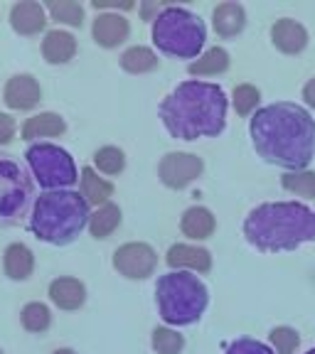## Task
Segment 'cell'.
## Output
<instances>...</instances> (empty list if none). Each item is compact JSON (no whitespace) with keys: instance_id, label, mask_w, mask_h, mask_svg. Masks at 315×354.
I'll list each match as a JSON object with an SVG mask.
<instances>
[{"instance_id":"obj_16","label":"cell","mask_w":315,"mask_h":354,"mask_svg":"<svg viewBox=\"0 0 315 354\" xmlns=\"http://www.w3.org/2000/svg\"><path fill=\"white\" fill-rule=\"evenodd\" d=\"M77 37H74L69 30L64 28H55V30H47L42 37V57L47 64H69V62L77 57Z\"/></svg>"},{"instance_id":"obj_39","label":"cell","mask_w":315,"mask_h":354,"mask_svg":"<svg viewBox=\"0 0 315 354\" xmlns=\"http://www.w3.org/2000/svg\"><path fill=\"white\" fill-rule=\"evenodd\" d=\"M305 354H315V347H313V349H308V352H305Z\"/></svg>"},{"instance_id":"obj_15","label":"cell","mask_w":315,"mask_h":354,"mask_svg":"<svg viewBox=\"0 0 315 354\" xmlns=\"http://www.w3.org/2000/svg\"><path fill=\"white\" fill-rule=\"evenodd\" d=\"M308 30L294 17H281L271 25V44L281 55H300L308 47Z\"/></svg>"},{"instance_id":"obj_21","label":"cell","mask_w":315,"mask_h":354,"mask_svg":"<svg viewBox=\"0 0 315 354\" xmlns=\"http://www.w3.org/2000/svg\"><path fill=\"white\" fill-rule=\"evenodd\" d=\"M3 271L10 281L22 283L35 273V254L28 243L15 241L8 243L3 251Z\"/></svg>"},{"instance_id":"obj_36","label":"cell","mask_w":315,"mask_h":354,"mask_svg":"<svg viewBox=\"0 0 315 354\" xmlns=\"http://www.w3.org/2000/svg\"><path fill=\"white\" fill-rule=\"evenodd\" d=\"M163 10H165V6H161V3H153V0H145V3H141V6H138L141 17H143V20H148V22L158 20V15H161Z\"/></svg>"},{"instance_id":"obj_29","label":"cell","mask_w":315,"mask_h":354,"mask_svg":"<svg viewBox=\"0 0 315 354\" xmlns=\"http://www.w3.org/2000/svg\"><path fill=\"white\" fill-rule=\"evenodd\" d=\"M281 187L286 192L315 202V170H291L283 172Z\"/></svg>"},{"instance_id":"obj_26","label":"cell","mask_w":315,"mask_h":354,"mask_svg":"<svg viewBox=\"0 0 315 354\" xmlns=\"http://www.w3.org/2000/svg\"><path fill=\"white\" fill-rule=\"evenodd\" d=\"M47 8V15L52 22H57L60 28H82L84 20H87V10H84L82 3L77 0H50L44 3Z\"/></svg>"},{"instance_id":"obj_37","label":"cell","mask_w":315,"mask_h":354,"mask_svg":"<svg viewBox=\"0 0 315 354\" xmlns=\"http://www.w3.org/2000/svg\"><path fill=\"white\" fill-rule=\"evenodd\" d=\"M303 101H305V106L315 109V77L305 82V86H303Z\"/></svg>"},{"instance_id":"obj_13","label":"cell","mask_w":315,"mask_h":354,"mask_svg":"<svg viewBox=\"0 0 315 354\" xmlns=\"http://www.w3.org/2000/svg\"><path fill=\"white\" fill-rule=\"evenodd\" d=\"M3 101L10 111H33L42 101V86L33 74H12L3 88Z\"/></svg>"},{"instance_id":"obj_33","label":"cell","mask_w":315,"mask_h":354,"mask_svg":"<svg viewBox=\"0 0 315 354\" xmlns=\"http://www.w3.org/2000/svg\"><path fill=\"white\" fill-rule=\"evenodd\" d=\"M227 354H276V352H273V347L259 342V339L239 337L227 347Z\"/></svg>"},{"instance_id":"obj_4","label":"cell","mask_w":315,"mask_h":354,"mask_svg":"<svg viewBox=\"0 0 315 354\" xmlns=\"http://www.w3.org/2000/svg\"><path fill=\"white\" fill-rule=\"evenodd\" d=\"M91 219V207L79 189L42 192L30 212V232L50 246H69Z\"/></svg>"},{"instance_id":"obj_23","label":"cell","mask_w":315,"mask_h":354,"mask_svg":"<svg viewBox=\"0 0 315 354\" xmlns=\"http://www.w3.org/2000/svg\"><path fill=\"white\" fill-rule=\"evenodd\" d=\"M118 64L126 74L141 77V74H150L161 66V59L155 55V50L145 47V44H133L128 50H123V55L118 57Z\"/></svg>"},{"instance_id":"obj_31","label":"cell","mask_w":315,"mask_h":354,"mask_svg":"<svg viewBox=\"0 0 315 354\" xmlns=\"http://www.w3.org/2000/svg\"><path fill=\"white\" fill-rule=\"evenodd\" d=\"M259 104H261V91L254 84H239V86H234L232 106L239 116H244V118L254 116L256 111H259Z\"/></svg>"},{"instance_id":"obj_3","label":"cell","mask_w":315,"mask_h":354,"mask_svg":"<svg viewBox=\"0 0 315 354\" xmlns=\"http://www.w3.org/2000/svg\"><path fill=\"white\" fill-rule=\"evenodd\" d=\"M244 236L256 251H294L315 239V209L300 202H266L244 219Z\"/></svg>"},{"instance_id":"obj_12","label":"cell","mask_w":315,"mask_h":354,"mask_svg":"<svg viewBox=\"0 0 315 354\" xmlns=\"http://www.w3.org/2000/svg\"><path fill=\"white\" fill-rule=\"evenodd\" d=\"M131 37V22L123 12H96L91 22V39L101 50H116Z\"/></svg>"},{"instance_id":"obj_38","label":"cell","mask_w":315,"mask_h":354,"mask_svg":"<svg viewBox=\"0 0 315 354\" xmlns=\"http://www.w3.org/2000/svg\"><path fill=\"white\" fill-rule=\"evenodd\" d=\"M52 354H77V352H74L72 347H60V349H55Z\"/></svg>"},{"instance_id":"obj_27","label":"cell","mask_w":315,"mask_h":354,"mask_svg":"<svg viewBox=\"0 0 315 354\" xmlns=\"http://www.w3.org/2000/svg\"><path fill=\"white\" fill-rule=\"evenodd\" d=\"M20 325L33 335H42L52 325V310L39 300H33L20 310Z\"/></svg>"},{"instance_id":"obj_22","label":"cell","mask_w":315,"mask_h":354,"mask_svg":"<svg viewBox=\"0 0 315 354\" xmlns=\"http://www.w3.org/2000/svg\"><path fill=\"white\" fill-rule=\"evenodd\" d=\"M180 232L192 241H205L217 232V216L202 205H192L180 216Z\"/></svg>"},{"instance_id":"obj_18","label":"cell","mask_w":315,"mask_h":354,"mask_svg":"<svg viewBox=\"0 0 315 354\" xmlns=\"http://www.w3.org/2000/svg\"><path fill=\"white\" fill-rule=\"evenodd\" d=\"M66 131V121L55 113V111H39L35 116H30L28 121L22 123L20 136L22 140H28L30 145L33 143H42V138H60L64 136Z\"/></svg>"},{"instance_id":"obj_19","label":"cell","mask_w":315,"mask_h":354,"mask_svg":"<svg viewBox=\"0 0 315 354\" xmlns=\"http://www.w3.org/2000/svg\"><path fill=\"white\" fill-rule=\"evenodd\" d=\"M212 28H215V32L219 35L222 39L242 35L244 28H246V10H244L242 3H234V0L219 3V6L212 10Z\"/></svg>"},{"instance_id":"obj_17","label":"cell","mask_w":315,"mask_h":354,"mask_svg":"<svg viewBox=\"0 0 315 354\" xmlns=\"http://www.w3.org/2000/svg\"><path fill=\"white\" fill-rule=\"evenodd\" d=\"M47 295H50L55 308L64 310V313H74L87 303V286L74 276H60L50 283Z\"/></svg>"},{"instance_id":"obj_40","label":"cell","mask_w":315,"mask_h":354,"mask_svg":"<svg viewBox=\"0 0 315 354\" xmlns=\"http://www.w3.org/2000/svg\"><path fill=\"white\" fill-rule=\"evenodd\" d=\"M0 354H3V349H0Z\"/></svg>"},{"instance_id":"obj_20","label":"cell","mask_w":315,"mask_h":354,"mask_svg":"<svg viewBox=\"0 0 315 354\" xmlns=\"http://www.w3.org/2000/svg\"><path fill=\"white\" fill-rule=\"evenodd\" d=\"M114 183L111 180H106V177H101V172H96V167L91 165H84L82 172H79V192H82V197L89 202V207H104L111 202V197H114Z\"/></svg>"},{"instance_id":"obj_8","label":"cell","mask_w":315,"mask_h":354,"mask_svg":"<svg viewBox=\"0 0 315 354\" xmlns=\"http://www.w3.org/2000/svg\"><path fill=\"white\" fill-rule=\"evenodd\" d=\"M33 202V180L10 155H0V227H15Z\"/></svg>"},{"instance_id":"obj_5","label":"cell","mask_w":315,"mask_h":354,"mask_svg":"<svg viewBox=\"0 0 315 354\" xmlns=\"http://www.w3.org/2000/svg\"><path fill=\"white\" fill-rule=\"evenodd\" d=\"M155 303L168 327L195 325L210 305V290L197 273L170 271L155 283Z\"/></svg>"},{"instance_id":"obj_10","label":"cell","mask_w":315,"mask_h":354,"mask_svg":"<svg viewBox=\"0 0 315 354\" xmlns=\"http://www.w3.org/2000/svg\"><path fill=\"white\" fill-rule=\"evenodd\" d=\"M205 172V160L195 153H165L158 162V177L168 189H185L202 177Z\"/></svg>"},{"instance_id":"obj_30","label":"cell","mask_w":315,"mask_h":354,"mask_svg":"<svg viewBox=\"0 0 315 354\" xmlns=\"http://www.w3.org/2000/svg\"><path fill=\"white\" fill-rule=\"evenodd\" d=\"M150 347L158 354H180L185 349V337L175 327H155L150 335Z\"/></svg>"},{"instance_id":"obj_1","label":"cell","mask_w":315,"mask_h":354,"mask_svg":"<svg viewBox=\"0 0 315 354\" xmlns=\"http://www.w3.org/2000/svg\"><path fill=\"white\" fill-rule=\"evenodd\" d=\"M254 150L266 162L291 170H308L315 158V118L291 101H276L249 118Z\"/></svg>"},{"instance_id":"obj_34","label":"cell","mask_w":315,"mask_h":354,"mask_svg":"<svg viewBox=\"0 0 315 354\" xmlns=\"http://www.w3.org/2000/svg\"><path fill=\"white\" fill-rule=\"evenodd\" d=\"M15 136H17V121L10 113L0 111V145H8Z\"/></svg>"},{"instance_id":"obj_7","label":"cell","mask_w":315,"mask_h":354,"mask_svg":"<svg viewBox=\"0 0 315 354\" xmlns=\"http://www.w3.org/2000/svg\"><path fill=\"white\" fill-rule=\"evenodd\" d=\"M25 160H28L30 175L44 192H55V189H72L79 183L77 162L62 145L55 143H33L25 150Z\"/></svg>"},{"instance_id":"obj_6","label":"cell","mask_w":315,"mask_h":354,"mask_svg":"<svg viewBox=\"0 0 315 354\" xmlns=\"http://www.w3.org/2000/svg\"><path fill=\"white\" fill-rule=\"evenodd\" d=\"M150 37L163 55L195 62L205 50L207 28L202 17L188 8L165 6V10L150 25Z\"/></svg>"},{"instance_id":"obj_35","label":"cell","mask_w":315,"mask_h":354,"mask_svg":"<svg viewBox=\"0 0 315 354\" xmlns=\"http://www.w3.org/2000/svg\"><path fill=\"white\" fill-rule=\"evenodd\" d=\"M91 8L96 12H128L136 8V3L126 0V3H116V0H91Z\"/></svg>"},{"instance_id":"obj_32","label":"cell","mask_w":315,"mask_h":354,"mask_svg":"<svg viewBox=\"0 0 315 354\" xmlns=\"http://www.w3.org/2000/svg\"><path fill=\"white\" fill-rule=\"evenodd\" d=\"M269 342H271L276 354H296V349H298V344H300V335L296 327L278 325L269 332Z\"/></svg>"},{"instance_id":"obj_2","label":"cell","mask_w":315,"mask_h":354,"mask_svg":"<svg viewBox=\"0 0 315 354\" xmlns=\"http://www.w3.org/2000/svg\"><path fill=\"white\" fill-rule=\"evenodd\" d=\"M229 99L219 84L190 82L177 84L161 104V121L175 140L215 138L227 126Z\"/></svg>"},{"instance_id":"obj_14","label":"cell","mask_w":315,"mask_h":354,"mask_svg":"<svg viewBox=\"0 0 315 354\" xmlns=\"http://www.w3.org/2000/svg\"><path fill=\"white\" fill-rule=\"evenodd\" d=\"M165 263L170 271L210 273L212 254L199 243H172L165 254Z\"/></svg>"},{"instance_id":"obj_11","label":"cell","mask_w":315,"mask_h":354,"mask_svg":"<svg viewBox=\"0 0 315 354\" xmlns=\"http://www.w3.org/2000/svg\"><path fill=\"white\" fill-rule=\"evenodd\" d=\"M8 22H10L12 32L20 35V37H35V35L47 30L50 15H47L44 3H37V0H20V3H12L10 6Z\"/></svg>"},{"instance_id":"obj_9","label":"cell","mask_w":315,"mask_h":354,"mask_svg":"<svg viewBox=\"0 0 315 354\" xmlns=\"http://www.w3.org/2000/svg\"><path fill=\"white\" fill-rule=\"evenodd\" d=\"M111 266L128 281H145L158 268V251L145 241L121 243L111 256Z\"/></svg>"},{"instance_id":"obj_28","label":"cell","mask_w":315,"mask_h":354,"mask_svg":"<svg viewBox=\"0 0 315 354\" xmlns=\"http://www.w3.org/2000/svg\"><path fill=\"white\" fill-rule=\"evenodd\" d=\"M94 167L106 177L121 175L126 170V153L118 145H101L94 153Z\"/></svg>"},{"instance_id":"obj_25","label":"cell","mask_w":315,"mask_h":354,"mask_svg":"<svg viewBox=\"0 0 315 354\" xmlns=\"http://www.w3.org/2000/svg\"><path fill=\"white\" fill-rule=\"evenodd\" d=\"M121 221H123L121 207L114 205V202H109V205H104V207H99V209L91 212V219H89L87 229L96 241H104V239H109L111 234L121 227Z\"/></svg>"},{"instance_id":"obj_24","label":"cell","mask_w":315,"mask_h":354,"mask_svg":"<svg viewBox=\"0 0 315 354\" xmlns=\"http://www.w3.org/2000/svg\"><path fill=\"white\" fill-rule=\"evenodd\" d=\"M232 64V57L224 47H210L195 62L188 64V74L190 77H217V74H224Z\"/></svg>"}]
</instances>
